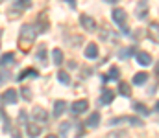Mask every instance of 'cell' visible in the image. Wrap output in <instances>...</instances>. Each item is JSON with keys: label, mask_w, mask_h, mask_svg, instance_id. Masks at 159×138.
<instances>
[{"label": "cell", "mask_w": 159, "mask_h": 138, "mask_svg": "<svg viewBox=\"0 0 159 138\" xmlns=\"http://www.w3.org/2000/svg\"><path fill=\"white\" fill-rule=\"evenodd\" d=\"M37 31V28L34 26V24H24L22 28H20V33H19V44L22 46V50H28L30 46L34 44V41H35V33Z\"/></svg>", "instance_id": "6da1fadb"}, {"label": "cell", "mask_w": 159, "mask_h": 138, "mask_svg": "<svg viewBox=\"0 0 159 138\" xmlns=\"http://www.w3.org/2000/svg\"><path fill=\"white\" fill-rule=\"evenodd\" d=\"M17 99H19V94H17V90H13V89H7V90H4V94H2V101L7 103V105L17 103Z\"/></svg>", "instance_id": "7a4b0ae2"}, {"label": "cell", "mask_w": 159, "mask_h": 138, "mask_svg": "<svg viewBox=\"0 0 159 138\" xmlns=\"http://www.w3.org/2000/svg\"><path fill=\"white\" fill-rule=\"evenodd\" d=\"M89 109V101L87 99H78V101H74L72 105H70V111L74 112V114H81V112H85Z\"/></svg>", "instance_id": "3957f363"}, {"label": "cell", "mask_w": 159, "mask_h": 138, "mask_svg": "<svg viewBox=\"0 0 159 138\" xmlns=\"http://www.w3.org/2000/svg\"><path fill=\"white\" fill-rule=\"evenodd\" d=\"M32 116H34V120H37V122H48V112L41 107V105H37V107H34V111H32Z\"/></svg>", "instance_id": "277c9868"}, {"label": "cell", "mask_w": 159, "mask_h": 138, "mask_svg": "<svg viewBox=\"0 0 159 138\" xmlns=\"http://www.w3.org/2000/svg\"><path fill=\"white\" fill-rule=\"evenodd\" d=\"M80 22H81V26H83L87 31H94V30H96V22H94V19L89 17V15H81V17H80Z\"/></svg>", "instance_id": "5b68a950"}, {"label": "cell", "mask_w": 159, "mask_h": 138, "mask_svg": "<svg viewBox=\"0 0 159 138\" xmlns=\"http://www.w3.org/2000/svg\"><path fill=\"white\" fill-rule=\"evenodd\" d=\"M135 57H137V63L143 65V66H148V65H152V61H154L152 55H150L148 52H137Z\"/></svg>", "instance_id": "8992f818"}, {"label": "cell", "mask_w": 159, "mask_h": 138, "mask_svg": "<svg viewBox=\"0 0 159 138\" xmlns=\"http://www.w3.org/2000/svg\"><path fill=\"white\" fill-rule=\"evenodd\" d=\"M113 20L119 24V26H124L126 24V11L122 7H115L113 9Z\"/></svg>", "instance_id": "52a82bcc"}, {"label": "cell", "mask_w": 159, "mask_h": 138, "mask_svg": "<svg viewBox=\"0 0 159 138\" xmlns=\"http://www.w3.org/2000/svg\"><path fill=\"white\" fill-rule=\"evenodd\" d=\"M67 111V101H63V99H57L56 103H54V116L56 118H59L63 112Z\"/></svg>", "instance_id": "ba28073f"}, {"label": "cell", "mask_w": 159, "mask_h": 138, "mask_svg": "<svg viewBox=\"0 0 159 138\" xmlns=\"http://www.w3.org/2000/svg\"><path fill=\"white\" fill-rule=\"evenodd\" d=\"M85 125H87V127H91V129H96V127L100 125V112H93V114L87 118Z\"/></svg>", "instance_id": "9c48e42d"}, {"label": "cell", "mask_w": 159, "mask_h": 138, "mask_svg": "<svg viewBox=\"0 0 159 138\" xmlns=\"http://www.w3.org/2000/svg\"><path fill=\"white\" fill-rule=\"evenodd\" d=\"M83 53H85L87 59H96V57H98V46L91 43V44H87V48H85Z\"/></svg>", "instance_id": "30bf717a"}, {"label": "cell", "mask_w": 159, "mask_h": 138, "mask_svg": "<svg viewBox=\"0 0 159 138\" xmlns=\"http://www.w3.org/2000/svg\"><path fill=\"white\" fill-rule=\"evenodd\" d=\"M39 76V72L35 70V68H26V70H22L19 76H17V81H22L24 77H37Z\"/></svg>", "instance_id": "8fae6325"}, {"label": "cell", "mask_w": 159, "mask_h": 138, "mask_svg": "<svg viewBox=\"0 0 159 138\" xmlns=\"http://www.w3.org/2000/svg\"><path fill=\"white\" fill-rule=\"evenodd\" d=\"M26 129H28L30 138H37L41 135V127L37 125V123H26Z\"/></svg>", "instance_id": "7c38bea8"}, {"label": "cell", "mask_w": 159, "mask_h": 138, "mask_svg": "<svg viewBox=\"0 0 159 138\" xmlns=\"http://www.w3.org/2000/svg\"><path fill=\"white\" fill-rule=\"evenodd\" d=\"M113 98H115L113 90L106 89V90H104V94H102V98H100V103H102V105H109V103L113 101Z\"/></svg>", "instance_id": "4fadbf2b"}, {"label": "cell", "mask_w": 159, "mask_h": 138, "mask_svg": "<svg viewBox=\"0 0 159 138\" xmlns=\"http://www.w3.org/2000/svg\"><path fill=\"white\" fill-rule=\"evenodd\" d=\"M52 59H54V65L59 66V65L63 63V52H61L59 48H54V50H52Z\"/></svg>", "instance_id": "5bb4252c"}, {"label": "cell", "mask_w": 159, "mask_h": 138, "mask_svg": "<svg viewBox=\"0 0 159 138\" xmlns=\"http://www.w3.org/2000/svg\"><path fill=\"white\" fill-rule=\"evenodd\" d=\"M146 79H148V74H146V72H137V74L133 76V83H135V85H144Z\"/></svg>", "instance_id": "9a60e30c"}, {"label": "cell", "mask_w": 159, "mask_h": 138, "mask_svg": "<svg viewBox=\"0 0 159 138\" xmlns=\"http://www.w3.org/2000/svg\"><path fill=\"white\" fill-rule=\"evenodd\" d=\"M119 92L122 96H126V98H129L131 96V90H129V85L126 83V81H119Z\"/></svg>", "instance_id": "2e32d148"}, {"label": "cell", "mask_w": 159, "mask_h": 138, "mask_svg": "<svg viewBox=\"0 0 159 138\" xmlns=\"http://www.w3.org/2000/svg\"><path fill=\"white\" fill-rule=\"evenodd\" d=\"M57 79H59L63 85H70V76H69L67 72H63V70H61V72H57Z\"/></svg>", "instance_id": "e0dca14e"}, {"label": "cell", "mask_w": 159, "mask_h": 138, "mask_svg": "<svg viewBox=\"0 0 159 138\" xmlns=\"http://www.w3.org/2000/svg\"><path fill=\"white\" fill-rule=\"evenodd\" d=\"M133 109H135V112H139V114H143V116H146V114H150V111L143 105V103H135L133 105Z\"/></svg>", "instance_id": "ac0fdd59"}, {"label": "cell", "mask_w": 159, "mask_h": 138, "mask_svg": "<svg viewBox=\"0 0 159 138\" xmlns=\"http://www.w3.org/2000/svg\"><path fill=\"white\" fill-rule=\"evenodd\" d=\"M13 57H15V55H13L11 52H7V53H4V55L0 57V65L4 66V65H7V63H11V61H13Z\"/></svg>", "instance_id": "d6986e66"}, {"label": "cell", "mask_w": 159, "mask_h": 138, "mask_svg": "<svg viewBox=\"0 0 159 138\" xmlns=\"http://www.w3.org/2000/svg\"><path fill=\"white\" fill-rule=\"evenodd\" d=\"M150 35H152L154 43H157V22H154V24L150 26Z\"/></svg>", "instance_id": "ffe728a7"}, {"label": "cell", "mask_w": 159, "mask_h": 138, "mask_svg": "<svg viewBox=\"0 0 159 138\" xmlns=\"http://www.w3.org/2000/svg\"><path fill=\"white\" fill-rule=\"evenodd\" d=\"M107 79H119V68L117 66H111V70L107 74Z\"/></svg>", "instance_id": "44dd1931"}, {"label": "cell", "mask_w": 159, "mask_h": 138, "mask_svg": "<svg viewBox=\"0 0 159 138\" xmlns=\"http://www.w3.org/2000/svg\"><path fill=\"white\" fill-rule=\"evenodd\" d=\"M131 53H135V50H133V48H128V50H120L119 57H120V59H126V57H129Z\"/></svg>", "instance_id": "7402d4cb"}, {"label": "cell", "mask_w": 159, "mask_h": 138, "mask_svg": "<svg viewBox=\"0 0 159 138\" xmlns=\"http://www.w3.org/2000/svg\"><path fill=\"white\" fill-rule=\"evenodd\" d=\"M39 59H41V63H46V55H44V44H41V48H39Z\"/></svg>", "instance_id": "603a6c76"}, {"label": "cell", "mask_w": 159, "mask_h": 138, "mask_svg": "<svg viewBox=\"0 0 159 138\" xmlns=\"http://www.w3.org/2000/svg\"><path fill=\"white\" fill-rule=\"evenodd\" d=\"M9 79V72L7 70H0V83L2 81H7Z\"/></svg>", "instance_id": "cb8c5ba5"}, {"label": "cell", "mask_w": 159, "mask_h": 138, "mask_svg": "<svg viewBox=\"0 0 159 138\" xmlns=\"http://www.w3.org/2000/svg\"><path fill=\"white\" fill-rule=\"evenodd\" d=\"M22 96H24V99H32V96H30V89H22Z\"/></svg>", "instance_id": "d4e9b609"}, {"label": "cell", "mask_w": 159, "mask_h": 138, "mask_svg": "<svg viewBox=\"0 0 159 138\" xmlns=\"http://www.w3.org/2000/svg\"><path fill=\"white\" fill-rule=\"evenodd\" d=\"M13 138H22V136H20V133H15V135H13Z\"/></svg>", "instance_id": "484cf974"}, {"label": "cell", "mask_w": 159, "mask_h": 138, "mask_svg": "<svg viewBox=\"0 0 159 138\" xmlns=\"http://www.w3.org/2000/svg\"><path fill=\"white\" fill-rule=\"evenodd\" d=\"M46 138H57V136H56V135H48Z\"/></svg>", "instance_id": "4316f807"}]
</instances>
